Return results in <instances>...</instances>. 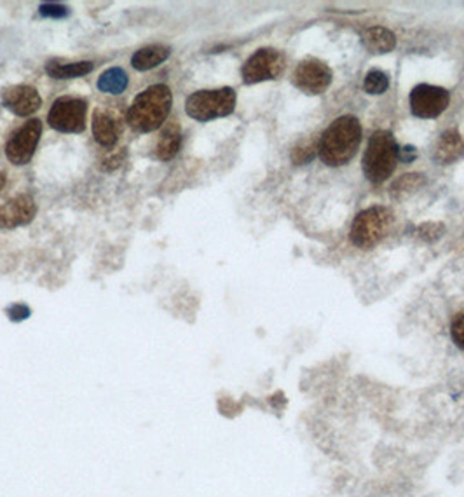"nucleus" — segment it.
Returning <instances> with one entry per match:
<instances>
[{
  "instance_id": "nucleus-1",
  "label": "nucleus",
  "mask_w": 464,
  "mask_h": 497,
  "mask_svg": "<svg viewBox=\"0 0 464 497\" xmlns=\"http://www.w3.org/2000/svg\"><path fill=\"white\" fill-rule=\"evenodd\" d=\"M362 143V125L353 116H342L329 126L320 142L318 154L327 166H346L358 152Z\"/></svg>"
},
{
  "instance_id": "nucleus-2",
  "label": "nucleus",
  "mask_w": 464,
  "mask_h": 497,
  "mask_svg": "<svg viewBox=\"0 0 464 497\" xmlns=\"http://www.w3.org/2000/svg\"><path fill=\"white\" fill-rule=\"evenodd\" d=\"M173 107V94L167 84H154L134 96L126 121L136 133H152L167 123Z\"/></svg>"
},
{
  "instance_id": "nucleus-3",
  "label": "nucleus",
  "mask_w": 464,
  "mask_h": 497,
  "mask_svg": "<svg viewBox=\"0 0 464 497\" xmlns=\"http://www.w3.org/2000/svg\"><path fill=\"white\" fill-rule=\"evenodd\" d=\"M398 156L400 149L393 133L384 129L376 131L369 140L362 163L367 180H370L376 185L386 182L396 169Z\"/></svg>"
},
{
  "instance_id": "nucleus-4",
  "label": "nucleus",
  "mask_w": 464,
  "mask_h": 497,
  "mask_svg": "<svg viewBox=\"0 0 464 497\" xmlns=\"http://www.w3.org/2000/svg\"><path fill=\"white\" fill-rule=\"evenodd\" d=\"M236 91L232 87L201 89L192 93L185 102V112L191 119L208 123L220 118H227L236 109Z\"/></svg>"
},
{
  "instance_id": "nucleus-5",
  "label": "nucleus",
  "mask_w": 464,
  "mask_h": 497,
  "mask_svg": "<svg viewBox=\"0 0 464 497\" xmlns=\"http://www.w3.org/2000/svg\"><path fill=\"white\" fill-rule=\"evenodd\" d=\"M395 215L389 208L372 207L356 215L351 225L349 238L354 247L362 249L374 248L391 232Z\"/></svg>"
},
{
  "instance_id": "nucleus-6",
  "label": "nucleus",
  "mask_w": 464,
  "mask_h": 497,
  "mask_svg": "<svg viewBox=\"0 0 464 497\" xmlns=\"http://www.w3.org/2000/svg\"><path fill=\"white\" fill-rule=\"evenodd\" d=\"M85 114H87V102L85 98L76 96H61L54 100L49 109L47 123L60 133L77 134L85 129Z\"/></svg>"
},
{
  "instance_id": "nucleus-7",
  "label": "nucleus",
  "mask_w": 464,
  "mask_h": 497,
  "mask_svg": "<svg viewBox=\"0 0 464 497\" xmlns=\"http://www.w3.org/2000/svg\"><path fill=\"white\" fill-rule=\"evenodd\" d=\"M43 134L41 119H30L20 126L5 143V158L11 165L25 166L32 161Z\"/></svg>"
},
{
  "instance_id": "nucleus-8",
  "label": "nucleus",
  "mask_w": 464,
  "mask_h": 497,
  "mask_svg": "<svg viewBox=\"0 0 464 497\" xmlns=\"http://www.w3.org/2000/svg\"><path fill=\"white\" fill-rule=\"evenodd\" d=\"M285 56L271 47L258 49L252 54L241 69V77L245 84L264 83L278 79L285 70Z\"/></svg>"
},
{
  "instance_id": "nucleus-9",
  "label": "nucleus",
  "mask_w": 464,
  "mask_h": 497,
  "mask_svg": "<svg viewBox=\"0 0 464 497\" xmlns=\"http://www.w3.org/2000/svg\"><path fill=\"white\" fill-rule=\"evenodd\" d=\"M447 89L431 84H419L411 93V110L419 119H436L449 107Z\"/></svg>"
},
{
  "instance_id": "nucleus-10",
  "label": "nucleus",
  "mask_w": 464,
  "mask_h": 497,
  "mask_svg": "<svg viewBox=\"0 0 464 497\" xmlns=\"http://www.w3.org/2000/svg\"><path fill=\"white\" fill-rule=\"evenodd\" d=\"M332 70L318 58H305L297 65L292 83L305 94H322L332 84Z\"/></svg>"
},
{
  "instance_id": "nucleus-11",
  "label": "nucleus",
  "mask_w": 464,
  "mask_h": 497,
  "mask_svg": "<svg viewBox=\"0 0 464 497\" xmlns=\"http://www.w3.org/2000/svg\"><path fill=\"white\" fill-rule=\"evenodd\" d=\"M2 105L18 118H28L43 107V98L39 91L30 84L9 86L2 91Z\"/></svg>"
},
{
  "instance_id": "nucleus-12",
  "label": "nucleus",
  "mask_w": 464,
  "mask_h": 497,
  "mask_svg": "<svg viewBox=\"0 0 464 497\" xmlns=\"http://www.w3.org/2000/svg\"><path fill=\"white\" fill-rule=\"evenodd\" d=\"M37 215V205L32 196L20 194L0 207V229H16L28 225Z\"/></svg>"
},
{
  "instance_id": "nucleus-13",
  "label": "nucleus",
  "mask_w": 464,
  "mask_h": 497,
  "mask_svg": "<svg viewBox=\"0 0 464 497\" xmlns=\"http://www.w3.org/2000/svg\"><path fill=\"white\" fill-rule=\"evenodd\" d=\"M121 126L118 118L105 107H98L93 114V138L105 149H112L119 140Z\"/></svg>"
},
{
  "instance_id": "nucleus-14",
  "label": "nucleus",
  "mask_w": 464,
  "mask_h": 497,
  "mask_svg": "<svg viewBox=\"0 0 464 497\" xmlns=\"http://www.w3.org/2000/svg\"><path fill=\"white\" fill-rule=\"evenodd\" d=\"M464 154V140L456 129H447L440 134L435 151H433V159L438 165H451L461 159Z\"/></svg>"
},
{
  "instance_id": "nucleus-15",
  "label": "nucleus",
  "mask_w": 464,
  "mask_h": 497,
  "mask_svg": "<svg viewBox=\"0 0 464 497\" xmlns=\"http://www.w3.org/2000/svg\"><path fill=\"white\" fill-rule=\"evenodd\" d=\"M171 54V47L163 44H152L138 49L131 56V65L138 72H147L156 67H159L163 61H167Z\"/></svg>"
},
{
  "instance_id": "nucleus-16",
  "label": "nucleus",
  "mask_w": 464,
  "mask_h": 497,
  "mask_svg": "<svg viewBox=\"0 0 464 497\" xmlns=\"http://www.w3.org/2000/svg\"><path fill=\"white\" fill-rule=\"evenodd\" d=\"M94 70L93 61H74V63H63L60 60H49L45 63V74L51 79L56 81H69L76 77H83Z\"/></svg>"
},
{
  "instance_id": "nucleus-17",
  "label": "nucleus",
  "mask_w": 464,
  "mask_h": 497,
  "mask_svg": "<svg viewBox=\"0 0 464 497\" xmlns=\"http://www.w3.org/2000/svg\"><path fill=\"white\" fill-rule=\"evenodd\" d=\"M182 149V127L176 121H169L161 131L156 145V158L159 161H171Z\"/></svg>"
},
{
  "instance_id": "nucleus-18",
  "label": "nucleus",
  "mask_w": 464,
  "mask_h": 497,
  "mask_svg": "<svg viewBox=\"0 0 464 497\" xmlns=\"http://www.w3.org/2000/svg\"><path fill=\"white\" fill-rule=\"evenodd\" d=\"M363 45L374 54H386L395 49V34L382 27H372L363 34Z\"/></svg>"
},
{
  "instance_id": "nucleus-19",
  "label": "nucleus",
  "mask_w": 464,
  "mask_h": 497,
  "mask_svg": "<svg viewBox=\"0 0 464 497\" xmlns=\"http://www.w3.org/2000/svg\"><path fill=\"white\" fill-rule=\"evenodd\" d=\"M127 84H129V77H127L126 70L121 67H112L98 77L96 86L102 93L121 94L126 91Z\"/></svg>"
},
{
  "instance_id": "nucleus-20",
  "label": "nucleus",
  "mask_w": 464,
  "mask_h": 497,
  "mask_svg": "<svg viewBox=\"0 0 464 497\" xmlns=\"http://www.w3.org/2000/svg\"><path fill=\"white\" fill-rule=\"evenodd\" d=\"M389 87V79L384 72L380 70H370L365 77V83H363V89L369 93V94H382L386 93V89Z\"/></svg>"
},
{
  "instance_id": "nucleus-21",
  "label": "nucleus",
  "mask_w": 464,
  "mask_h": 497,
  "mask_svg": "<svg viewBox=\"0 0 464 497\" xmlns=\"http://www.w3.org/2000/svg\"><path fill=\"white\" fill-rule=\"evenodd\" d=\"M422 183H424V178L422 175H403L395 185H393V196H402V194H409L411 191H416L419 189Z\"/></svg>"
},
{
  "instance_id": "nucleus-22",
  "label": "nucleus",
  "mask_w": 464,
  "mask_h": 497,
  "mask_svg": "<svg viewBox=\"0 0 464 497\" xmlns=\"http://www.w3.org/2000/svg\"><path fill=\"white\" fill-rule=\"evenodd\" d=\"M316 151H318V143L307 142L305 145L296 147V151L292 152V159H294L296 165H305V163H309L314 158Z\"/></svg>"
},
{
  "instance_id": "nucleus-23",
  "label": "nucleus",
  "mask_w": 464,
  "mask_h": 497,
  "mask_svg": "<svg viewBox=\"0 0 464 497\" xmlns=\"http://www.w3.org/2000/svg\"><path fill=\"white\" fill-rule=\"evenodd\" d=\"M451 337L452 342L464 351V311L458 313L451 323Z\"/></svg>"
},
{
  "instance_id": "nucleus-24",
  "label": "nucleus",
  "mask_w": 464,
  "mask_h": 497,
  "mask_svg": "<svg viewBox=\"0 0 464 497\" xmlns=\"http://www.w3.org/2000/svg\"><path fill=\"white\" fill-rule=\"evenodd\" d=\"M39 12L44 18H54V20H61L69 16V7L61 5V4H53V2H45L39 7Z\"/></svg>"
},
{
  "instance_id": "nucleus-25",
  "label": "nucleus",
  "mask_w": 464,
  "mask_h": 497,
  "mask_svg": "<svg viewBox=\"0 0 464 497\" xmlns=\"http://www.w3.org/2000/svg\"><path fill=\"white\" fill-rule=\"evenodd\" d=\"M5 313L9 314V320H11V322H21V320H25V318L30 316V309H28L25 304H14V306L7 307Z\"/></svg>"
},
{
  "instance_id": "nucleus-26",
  "label": "nucleus",
  "mask_w": 464,
  "mask_h": 497,
  "mask_svg": "<svg viewBox=\"0 0 464 497\" xmlns=\"http://www.w3.org/2000/svg\"><path fill=\"white\" fill-rule=\"evenodd\" d=\"M442 231H444V225H440V224H426V225H422L421 229H419L421 238L427 240V241L436 240L442 234Z\"/></svg>"
},
{
  "instance_id": "nucleus-27",
  "label": "nucleus",
  "mask_w": 464,
  "mask_h": 497,
  "mask_svg": "<svg viewBox=\"0 0 464 497\" xmlns=\"http://www.w3.org/2000/svg\"><path fill=\"white\" fill-rule=\"evenodd\" d=\"M126 156V151H119L118 154H114V156H110V158H107V159H103L102 163V169H105V171H109V169H116L118 166H121L123 163V158Z\"/></svg>"
},
{
  "instance_id": "nucleus-28",
  "label": "nucleus",
  "mask_w": 464,
  "mask_h": 497,
  "mask_svg": "<svg viewBox=\"0 0 464 497\" xmlns=\"http://www.w3.org/2000/svg\"><path fill=\"white\" fill-rule=\"evenodd\" d=\"M5 182H7V176L4 171H0V191L5 187Z\"/></svg>"
}]
</instances>
